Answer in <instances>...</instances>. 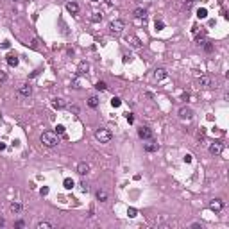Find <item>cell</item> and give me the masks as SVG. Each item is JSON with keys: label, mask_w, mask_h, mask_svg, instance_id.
<instances>
[{"label": "cell", "mask_w": 229, "mask_h": 229, "mask_svg": "<svg viewBox=\"0 0 229 229\" xmlns=\"http://www.w3.org/2000/svg\"><path fill=\"white\" fill-rule=\"evenodd\" d=\"M145 150H147V152H158V150H159V145L156 143V141L150 140V143L145 145Z\"/></svg>", "instance_id": "cell-17"}, {"label": "cell", "mask_w": 229, "mask_h": 229, "mask_svg": "<svg viewBox=\"0 0 229 229\" xmlns=\"http://www.w3.org/2000/svg\"><path fill=\"white\" fill-rule=\"evenodd\" d=\"M15 226H16V227H23V226H25V222H23V220H18Z\"/></svg>", "instance_id": "cell-41"}, {"label": "cell", "mask_w": 229, "mask_h": 229, "mask_svg": "<svg viewBox=\"0 0 229 229\" xmlns=\"http://www.w3.org/2000/svg\"><path fill=\"white\" fill-rule=\"evenodd\" d=\"M68 109H70V113H75V114H79V107H77V106H68Z\"/></svg>", "instance_id": "cell-37"}, {"label": "cell", "mask_w": 229, "mask_h": 229, "mask_svg": "<svg viewBox=\"0 0 229 229\" xmlns=\"http://www.w3.org/2000/svg\"><path fill=\"white\" fill-rule=\"evenodd\" d=\"M54 132H56L57 136H63V134H65V125L57 124V125H56V131H54Z\"/></svg>", "instance_id": "cell-28"}, {"label": "cell", "mask_w": 229, "mask_h": 229, "mask_svg": "<svg viewBox=\"0 0 229 229\" xmlns=\"http://www.w3.org/2000/svg\"><path fill=\"white\" fill-rule=\"evenodd\" d=\"M197 84H199V88H211L213 86V79L210 77V75H200L199 79H197Z\"/></svg>", "instance_id": "cell-5"}, {"label": "cell", "mask_w": 229, "mask_h": 229, "mask_svg": "<svg viewBox=\"0 0 229 229\" xmlns=\"http://www.w3.org/2000/svg\"><path fill=\"white\" fill-rule=\"evenodd\" d=\"M22 210H23V206L20 202H11V211L13 213H22Z\"/></svg>", "instance_id": "cell-23"}, {"label": "cell", "mask_w": 229, "mask_h": 229, "mask_svg": "<svg viewBox=\"0 0 229 229\" xmlns=\"http://www.w3.org/2000/svg\"><path fill=\"white\" fill-rule=\"evenodd\" d=\"M154 25H156V31H163L165 29V22H163V20H156Z\"/></svg>", "instance_id": "cell-30"}, {"label": "cell", "mask_w": 229, "mask_h": 229, "mask_svg": "<svg viewBox=\"0 0 229 229\" xmlns=\"http://www.w3.org/2000/svg\"><path fill=\"white\" fill-rule=\"evenodd\" d=\"M13 2H16V0H13Z\"/></svg>", "instance_id": "cell-49"}, {"label": "cell", "mask_w": 229, "mask_h": 229, "mask_svg": "<svg viewBox=\"0 0 229 229\" xmlns=\"http://www.w3.org/2000/svg\"><path fill=\"white\" fill-rule=\"evenodd\" d=\"M106 4H107V5H111V4H113V0H106Z\"/></svg>", "instance_id": "cell-46"}, {"label": "cell", "mask_w": 229, "mask_h": 229, "mask_svg": "<svg viewBox=\"0 0 229 229\" xmlns=\"http://www.w3.org/2000/svg\"><path fill=\"white\" fill-rule=\"evenodd\" d=\"M97 200H99V202H106V200H107V192L102 190V188L97 190Z\"/></svg>", "instance_id": "cell-18"}, {"label": "cell", "mask_w": 229, "mask_h": 229, "mask_svg": "<svg viewBox=\"0 0 229 229\" xmlns=\"http://www.w3.org/2000/svg\"><path fill=\"white\" fill-rule=\"evenodd\" d=\"M95 88H97L99 91H106V90H107V84L104 83V81H99V83L95 84Z\"/></svg>", "instance_id": "cell-25"}, {"label": "cell", "mask_w": 229, "mask_h": 229, "mask_svg": "<svg viewBox=\"0 0 229 229\" xmlns=\"http://www.w3.org/2000/svg\"><path fill=\"white\" fill-rule=\"evenodd\" d=\"M7 65L9 66H18V56L16 54H9L7 56Z\"/></svg>", "instance_id": "cell-20"}, {"label": "cell", "mask_w": 229, "mask_h": 229, "mask_svg": "<svg viewBox=\"0 0 229 229\" xmlns=\"http://www.w3.org/2000/svg\"><path fill=\"white\" fill-rule=\"evenodd\" d=\"M127 215H129L131 218H134V217H136V215H138V211L134 210V208H127Z\"/></svg>", "instance_id": "cell-33"}, {"label": "cell", "mask_w": 229, "mask_h": 229, "mask_svg": "<svg viewBox=\"0 0 229 229\" xmlns=\"http://www.w3.org/2000/svg\"><path fill=\"white\" fill-rule=\"evenodd\" d=\"M125 29V23H124V20H113V22L109 23V32L114 36H120L124 32Z\"/></svg>", "instance_id": "cell-3"}, {"label": "cell", "mask_w": 229, "mask_h": 229, "mask_svg": "<svg viewBox=\"0 0 229 229\" xmlns=\"http://www.w3.org/2000/svg\"><path fill=\"white\" fill-rule=\"evenodd\" d=\"M52 227H54V224L49 220H41V222L36 224V229H52Z\"/></svg>", "instance_id": "cell-16"}, {"label": "cell", "mask_w": 229, "mask_h": 229, "mask_svg": "<svg viewBox=\"0 0 229 229\" xmlns=\"http://www.w3.org/2000/svg\"><path fill=\"white\" fill-rule=\"evenodd\" d=\"M132 15H134V18H145L147 16V9L145 7H136Z\"/></svg>", "instance_id": "cell-19"}, {"label": "cell", "mask_w": 229, "mask_h": 229, "mask_svg": "<svg viewBox=\"0 0 229 229\" xmlns=\"http://www.w3.org/2000/svg\"><path fill=\"white\" fill-rule=\"evenodd\" d=\"M5 81H7V73L4 70H0V83H5Z\"/></svg>", "instance_id": "cell-35"}, {"label": "cell", "mask_w": 229, "mask_h": 229, "mask_svg": "<svg viewBox=\"0 0 229 229\" xmlns=\"http://www.w3.org/2000/svg\"><path fill=\"white\" fill-rule=\"evenodd\" d=\"M184 100V102H188V100H190V93H183V97H181Z\"/></svg>", "instance_id": "cell-40"}, {"label": "cell", "mask_w": 229, "mask_h": 229, "mask_svg": "<svg viewBox=\"0 0 229 229\" xmlns=\"http://www.w3.org/2000/svg\"><path fill=\"white\" fill-rule=\"evenodd\" d=\"M90 170H91V166H90V163H86V161H81V163L77 165V174L79 176H88Z\"/></svg>", "instance_id": "cell-7"}, {"label": "cell", "mask_w": 229, "mask_h": 229, "mask_svg": "<svg viewBox=\"0 0 229 229\" xmlns=\"http://www.w3.org/2000/svg\"><path fill=\"white\" fill-rule=\"evenodd\" d=\"M166 77H168V72L165 68H156V70H154V81L159 83V81H165Z\"/></svg>", "instance_id": "cell-10"}, {"label": "cell", "mask_w": 229, "mask_h": 229, "mask_svg": "<svg viewBox=\"0 0 229 229\" xmlns=\"http://www.w3.org/2000/svg\"><path fill=\"white\" fill-rule=\"evenodd\" d=\"M4 226H5V220H4V218H0V227H4Z\"/></svg>", "instance_id": "cell-44"}, {"label": "cell", "mask_w": 229, "mask_h": 229, "mask_svg": "<svg viewBox=\"0 0 229 229\" xmlns=\"http://www.w3.org/2000/svg\"><path fill=\"white\" fill-rule=\"evenodd\" d=\"M95 140L100 141V143H107V141L113 140V132L109 129H106V127H100V129L95 131Z\"/></svg>", "instance_id": "cell-2"}, {"label": "cell", "mask_w": 229, "mask_h": 229, "mask_svg": "<svg viewBox=\"0 0 229 229\" xmlns=\"http://www.w3.org/2000/svg\"><path fill=\"white\" fill-rule=\"evenodd\" d=\"M125 118H127V122H129V124H132V122H134V114H132V113H127V114H125Z\"/></svg>", "instance_id": "cell-36"}, {"label": "cell", "mask_w": 229, "mask_h": 229, "mask_svg": "<svg viewBox=\"0 0 229 229\" xmlns=\"http://www.w3.org/2000/svg\"><path fill=\"white\" fill-rule=\"evenodd\" d=\"M0 122H2V114H0Z\"/></svg>", "instance_id": "cell-48"}, {"label": "cell", "mask_w": 229, "mask_h": 229, "mask_svg": "<svg viewBox=\"0 0 229 229\" xmlns=\"http://www.w3.org/2000/svg\"><path fill=\"white\" fill-rule=\"evenodd\" d=\"M222 150H224V143H220V141H215V143L210 145V152L213 154V156H218V154H222Z\"/></svg>", "instance_id": "cell-9"}, {"label": "cell", "mask_w": 229, "mask_h": 229, "mask_svg": "<svg viewBox=\"0 0 229 229\" xmlns=\"http://www.w3.org/2000/svg\"><path fill=\"white\" fill-rule=\"evenodd\" d=\"M192 154H186V156H184V163H192Z\"/></svg>", "instance_id": "cell-38"}, {"label": "cell", "mask_w": 229, "mask_h": 229, "mask_svg": "<svg viewBox=\"0 0 229 229\" xmlns=\"http://www.w3.org/2000/svg\"><path fill=\"white\" fill-rule=\"evenodd\" d=\"M192 5H193V0H184V2H183V7L184 9H190Z\"/></svg>", "instance_id": "cell-34"}, {"label": "cell", "mask_w": 229, "mask_h": 229, "mask_svg": "<svg viewBox=\"0 0 229 229\" xmlns=\"http://www.w3.org/2000/svg\"><path fill=\"white\" fill-rule=\"evenodd\" d=\"M66 11L72 13V15H77V13H79V4H75V2H66Z\"/></svg>", "instance_id": "cell-15"}, {"label": "cell", "mask_w": 229, "mask_h": 229, "mask_svg": "<svg viewBox=\"0 0 229 229\" xmlns=\"http://www.w3.org/2000/svg\"><path fill=\"white\" fill-rule=\"evenodd\" d=\"M39 141H41L45 147H56L59 143V136L52 131H45L41 136H39Z\"/></svg>", "instance_id": "cell-1"}, {"label": "cell", "mask_w": 229, "mask_h": 229, "mask_svg": "<svg viewBox=\"0 0 229 229\" xmlns=\"http://www.w3.org/2000/svg\"><path fill=\"white\" fill-rule=\"evenodd\" d=\"M18 93L22 97H31L32 95V86L29 83H23V84H20V88H18Z\"/></svg>", "instance_id": "cell-6"}, {"label": "cell", "mask_w": 229, "mask_h": 229, "mask_svg": "<svg viewBox=\"0 0 229 229\" xmlns=\"http://www.w3.org/2000/svg\"><path fill=\"white\" fill-rule=\"evenodd\" d=\"M9 47H11L9 41H4V43H2V49H9Z\"/></svg>", "instance_id": "cell-42"}, {"label": "cell", "mask_w": 229, "mask_h": 229, "mask_svg": "<svg viewBox=\"0 0 229 229\" xmlns=\"http://www.w3.org/2000/svg\"><path fill=\"white\" fill-rule=\"evenodd\" d=\"M63 186L66 188V190H72V188L75 186V183H73V179H70V177H66V179L63 181Z\"/></svg>", "instance_id": "cell-24"}, {"label": "cell", "mask_w": 229, "mask_h": 229, "mask_svg": "<svg viewBox=\"0 0 229 229\" xmlns=\"http://www.w3.org/2000/svg\"><path fill=\"white\" fill-rule=\"evenodd\" d=\"M222 208H224V200H222V199H215V200L210 202V210L211 211H220Z\"/></svg>", "instance_id": "cell-12"}, {"label": "cell", "mask_w": 229, "mask_h": 229, "mask_svg": "<svg viewBox=\"0 0 229 229\" xmlns=\"http://www.w3.org/2000/svg\"><path fill=\"white\" fill-rule=\"evenodd\" d=\"M52 107H54V109H65V107H66V100L61 99V97L52 99Z\"/></svg>", "instance_id": "cell-11"}, {"label": "cell", "mask_w": 229, "mask_h": 229, "mask_svg": "<svg viewBox=\"0 0 229 229\" xmlns=\"http://www.w3.org/2000/svg\"><path fill=\"white\" fill-rule=\"evenodd\" d=\"M91 22L93 23H97V22H100V20H102V13H93V15H91Z\"/></svg>", "instance_id": "cell-26"}, {"label": "cell", "mask_w": 229, "mask_h": 229, "mask_svg": "<svg viewBox=\"0 0 229 229\" xmlns=\"http://www.w3.org/2000/svg\"><path fill=\"white\" fill-rule=\"evenodd\" d=\"M202 47H204V50H206V52H213V41H204V43H202Z\"/></svg>", "instance_id": "cell-29"}, {"label": "cell", "mask_w": 229, "mask_h": 229, "mask_svg": "<svg viewBox=\"0 0 229 229\" xmlns=\"http://www.w3.org/2000/svg\"><path fill=\"white\" fill-rule=\"evenodd\" d=\"M197 16H199L200 20H204V18L208 16V9H206V7H200V9L197 11Z\"/></svg>", "instance_id": "cell-27"}, {"label": "cell", "mask_w": 229, "mask_h": 229, "mask_svg": "<svg viewBox=\"0 0 229 229\" xmlns=\"http://www.w3.org/2000/svg\"><path fill=\"white\" fill-rule=\"evenodd\" d=\"M88 70H90V63H88V61H81V63H79V66H77V73H79V75L88 73Z\"/></svg>", "instance_id": "cell-13"}, {"label": "cell", "mask_w": 229, "mask_h": 229, "mask_svg": "<svg viewBox=\"0 0 229 229\" xmlns=\"http://www.w3.org/2000/svg\"><path fill=\"white\" fill-rule=\"evenodd\" d=\"M91 2H100V0H91Z\"/></svg>", "instance_id": "cell-47"}, {"label": "cell", "mask_w": 229, "mask_h": 229, "mask_svg": "<svg viewBox=\"0 0 229 229\" xmlns=\"http://www.w3.org/2000/svg\"><path fill=\"white\" fill-rule=\"evenodd\" d=\"M127 43H129V45L132 47V49H140V47H141V41H140V39H138L136 36H134V34L127 36Z\"/></svg>", "instance_id": "cell-14"}, {"label": "cell", "mask_w": 229, "mask_h": 229, "mask_svg": "<svg viewBox=\"0 0 229 229\" xmlns=\"http://www.w3.org/2000/svg\"><path fill=\"white\" fill-rule=\"evenodd\" d=\"M88 106H90V107H93V109H95V107H99V97L91 95V97L88 99Z\"/></svg>", "instance_id": "cell-21"}, {"label": "cell", "mask_w": 229, "mask_h": 229, "mask_svg": "<svg viewBox=\"0 0 229 229\" xmlns=\"http://www.w3.org/2000/svg\"><path fill=\"white\" fill-rule=\"evenodd\" d=\"M81 190H83L84 193H88L90 192V184L86 183V181H83V183H81Z\"/></svg>", "instance_id": "cell-32"}, {"label": "cell", "mask_w": 229, "mask_h": 229, "mask_svg": "<svg viewBox=\"0 0 229 229\" xmlns=\"http://www.w3.org/2000/svg\"><path fill=\"white\" fill-rule=\"evenodd\" d=\"M190 227H192V229H200V224H197V222H195V224H192Z\"/></svg>", "instance_id": "cell-43"}, {"label": "cell", "mask_w": 229, "mask_h": 229, "mask_svg": "<svg viewBox=\"0 0 229 229\" xmlns=\"http://www.w3.org/2000/svg\"><path fill=\"white\" fill-rule=\"evenodd\" d=\"M39 193H41V195H49V188H47V186H43L41 190H39Z\"/></svg>", "instance_id": "cell-39"}, {"label": "cell", "mask_w": 229, "mask_h": 229, "mask_svg": "<svg viewBox=\"0 0 229 229\" xmlns=\"http://www.w3.org/2000/svg\"><path fill=\"white\" fill-rule=\"evenodd\" d=\"M138 136L141 140H154V131L150 129V127H147V125H141L140 129H138Z\"/></svg>", "instance_id": "cell-4"}, {"label": "cell", "mask_w": 229, "mask_h": 229, "mask_svg": "<svg viewBox=\"0 0 229 229\" xmlns=\"http://www.w3.org/2000/svg\"><path fill=\"white\" fill-rule=\"evenodd\" d=\"M120 104H122V100H120V97H113V99H111V106H113V107H118Z\"/></svg>", "instance_id": "cell-31"}, {"label": "cell", "mask_w": 229, "mask_h": 229, "mask_svg": "<svg viewBox=\"0 0 229 229\" xmlns=\"http://www.w3.org/2000/svg\"><path fill=\"white\" fill-rule=\"evenodd\" d=\"M5 149V143H2V141H0V150H4Z\"/></svg>", "instance_id": "cell-45"}, {"label": "cell", "mask_w": 229, "mask_h": 229, "mask_svg": "<svg viewBox=\"0 0 229 229\" xmlns=\"http://www.w3.org/2000/svg\"><path fill=\"white\" fill-rule=\"evenodd\" d=\"M193 116V109L192 107H188V106H183L179 109V118H183V120H188V118H192Z\"/></svg>", "instance_id": "cell-8"}, {"label": "cell", "mask_w": 229, "mask_h": 229, "mask_svg": "<svg viewBox=\"0 0 229 229\" xmlns=\"http://www.w3.org/2000/svg\"><path fill=\"white\" fill-rule=\"evenodd\" d=\"M204 41H206V31H202L200 34L195 36V43H197V45H202Z\"/></svg>", "instance_id": "cell-22"}]
</instances>
